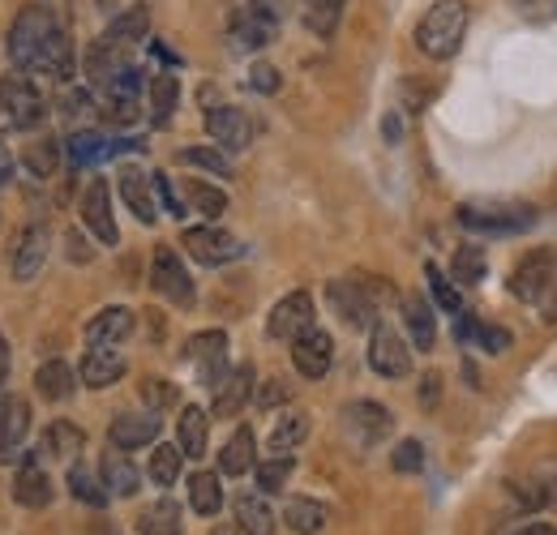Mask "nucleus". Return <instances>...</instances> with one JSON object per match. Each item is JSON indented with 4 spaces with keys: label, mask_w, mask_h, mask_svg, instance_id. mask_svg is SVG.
<instances>
[{
    "label": "nucleus",
    "mask_w": 557,
    "mask_h": 535,
    "mask_svg": "<svg viewBox=\"0 0 557 535\" xmlns=\"http://www.w3.org/2000/svg\"><path fill=\"white\" fill-rule=\"evenodd\" d=\"M468 35V4L463 0H437L417 22V48L429 61H450Z\"/></svg>",
    "instance_id": "obj_1"
},
{
    "label": "nucleus",
    "mask_w": 557,
    "mask_h": 535,
    "mask_svg": "<svg viewBox=\"0 0 557 535\" xmlns=\"http://www.w3.org/2000/svg\"><path fill=\"white\" fill-rule=\"evenodd\" d=\"M57 26H61V22L52 17L48 4H26V9L13 17V30H9V61H13V69H35L44 43L52 39Z\"/></svg>",
    "instance_id": "obj_2"
},
{
    "label": "nucleus",
    "mask_w": 557,
    "mask_h": 535,
    "mask_svg": "<svg viewBox=\"0 0 557 535\" xmlns=\"http://www.w3.org/2000/svg\"><path fill=\"white\" fill-rule=\"evenodd\" d=\"M377 291H382V283H373V278H364V274L335 278V283L326 287L335 313L348 322L351 331H369V326H377Z\"/></svg>",
    "instance_id": "obj_3"
},
{
    "label": "nucleus",
    "mask_w": 557,
    "mask_h": 535,
    "mask_svg": "<svg viewBox=\"0 0 557 535\" xmlns=\"http://www.w3.org/2000/svg\"><path fill=\"white\" fill-rule=\"evenodd\" d=\"M44 116H48V103L26 77H4L0 82V129L26 134V129H39Z\"/></svg>",
    "instance_id": "obj_4"
},
{
    "label": "nucleus",
    "mask_w": 557,
    "mask_h": 535,
    "mask_svg": "<svg viewBox=\"0 0 557 535\" xmlns=\"http://www.w3.org/2000/svg\"><path fill=\"white\" fill-rule=\"evenodd\" d=\"M557 287V253L554 249H532L519 258V266L510 270V296H519L523 304H541Z\"/></svg>",
    "instance_id": "obj_5"
},
{
    "label": "nucleus",
    "mask_w": 557,
    "mask_h": 535,
    "mask_svg": "<svg viewBox=\"0 0 557 535\" xmlns=\"http://www.w3.org/2000/svg\"><path fill=\"white\" fill-rule=\"evenodd\" d=\"M459 223L476 236H510V232H528L536 214L528 206H463Z\"/></svg>",
    "instance_id": "obj_6"
},
{
    "label": "nucleus",
    "mask_w": 557,
    "mask_h": 535,
    "mask_svg": "<svg viewBox=\"0 0 557 535\" xmlns=\"http://www.w3.org/2000/svg\"><path fill=\"white\" fill-rule=\"evenodd\" d=\"M369 369L377 377H386V382H399V377L412 373V351H408L399 331H391L382 322L373 326V335H369Z\"/></svg>",
    "instance_id": "obj_7"
},
{
    "label": "nucleus",
    "mask_w": 557,
    "mask_h": 535,
    "mask_svg": "<svg viewBox=\"0 0 557 535\" xmlns=\"http://www.w3.org/2000/svg\"><path fill=\"white\" fill-rule=\"evenodd\" d=\"M181 240H185V253L198 266H227V262H236L245 253V245L223 227H189Z\"/></svg>",
    "instance_id": "obj_8"
},
{
    "label": "nucleus",
    "mask_w": 557,
    "mask_h": 535,
    "mask_svg": "<svg viewBox=\"0 0 557 535\" xmlns=\"http://www.w3.org/2000/svg\"><path fill=\"white\" fill-rule=\"evenodd\" d=\"M344 428H348V437L360 450H373V446H382L391 437L395 420H391V411L382 402L364 399V402H351L348 411H344Z\"/></svg>",
    "instance_id": "obj_9"
},
{
    "label": "nucleus",
    "mask_w": 557,
    "mask_h": 535,
    "mask_svg": "<svg viewBox=\"0 0 557 535\" xmlns=\"http://www.w3.org/2000/svg\"><path fill=\"white\" fill-rule=\"evenodd\" d=\"M150 287L163 296V300H172V304H181V309H189L194 304V278L185 274V262L172 253V249H154V262H150Z\"/></svg>",
    "instance_id": "obj_10"
},
{
    "label": "nucleus",
    "mask_w": 557,
    "mask_h": 535,
    "mask_svg": "<svg viewBox=\"0 0 557 535\" xmlns=\"http://www.w3.org/2000/svg\"><path fill=\"white\" fill-rule=\"evenodd\" d=\"M292 364H296L300 377L322 382L331 373V364H335V343H331V335L318 331V326H309L305 335H296L292 338Z\"/></svg>",
    "instance_id": "obj_11"
},
{
    "label": "nucleus",
    "mask_w": 557,
    "mask_h": 535,
    "mask_svg": "<svg viewBox=\"0 0 557 535\" xmlns=\"http://www.w3.org/2000/svg\"><path fill=\"white\" fill-rule=\"evenodd\" d=\"M82 223L90 227V236L99 245H116L121 240V227H116V214H112V189L108 181H90L86 194H82Z\"/></svg>",
    "instance_id": "obj_12"
},
{
    "label": "nucleus",
    "mask_w": 557,
    "mask_h": 535,
    "mask_svg": "<svg viewBox=\"0 0 557 535\" xmlns=\"http://www.w3.org/2000/svg\"><path fill=\"white\" fill-rule=\"evenodd\" d=\"M48 223H30V227H22V236L13 240V249H9V270H13V278L17 283H30L44 262H48Z\"/></svg>",
    "instance_id": "obj_13"
},
{
    "label": "nucleus",
    "mask_w": 557,
    "mask_h": 535,
    "mask_svg": "<svg viewBox=\"0 0 557 535\" xmlns=\"http://www.w3.org/2000/svg\"><path fill=\"white\" fill-rule=\"evenodd\" d=\"M189 360L198 369V382L202 386H219L227 377V335L223 331H202V335L189 338Z\"/></svg>",
    "instance_id": "obj_14"
},
{
    "label": "nucleus",
    "mask_w": 557,
    "mask_h": 535,
    "mask_svg": "<svg viewBox=\"0 0 557 535\" xmlns=\"http://www.w3.org/2000/svg\"><path fill=\"white\" fill-rule=\"evenodd\" d=\"M309 326H313V296L309 291L283 296L275 309H271V322H267L271 338H278V343H292L296 335H305Z\"/></svg>",
    "instance_id": "obj_15"
},
{
    "label": "nucleus",
    "mask_w": 557,
    "mask_h": 535,
    "mask_svg": "<svg viewBox=\"0 0 557 535\" xmlns=\"http://www.w3.org/2000/svg\"><path fill=\"white\" fill-rule=\"evenodd\" d=\"M159 437V415L154 411H121L108 428V441L116 450H141V446H154Z\"/></svg>",
    "instance_id": "obj_16"
},
{
    "label": "nucleus",
    "mask_w": 557,
    "mask_h": 535,
    "mask_svg": "<svg viewBox=\"0 0 557 535\" xmlns=\"http://www.w3.org/2000/svg\"><path fill=\"white\" fill-rule=\"evenodd\" d=\"M26 433H30V402L4 399L0 402V463H13L26 450Z\"/></svg>",
    "instance_id": "obj_17"
},
{
    "label": "nucleus",
    "mask_w": 557,
    "mask_h": 535,
    "mask_svg": "<svg viewBox=\"0 0 557 535\" xmlns=\"http://www.w3.org/2000/svg\"><path fill=\"white\" fill-rule=\"evenodd\" d=\"M275 30H278L275 13L249 4V9L232 22V48H236V52H258V48H267V43L275 39Z\"/></svg>",
    "instance_id": "obj_18"
},
{
    "label": "nucleus",
    "mask_w": 557,
    "mask_h": 535,
    "mask_svg": "<svg viewBox=\"0 0 557 535\" xmlns=\"http://www.w3.org/2000/svg\"><path fill=\"white\" fill-rule=\"evenodd\" d=\"M77 377H82V386H90V390H108V386H116V382L125 377V356H121L116 347H90V351L82 356Z\"/></svg>",
    "instance_id": "obj_19"
},
{
    "label": "nucleus",
    "mask_w": 557,
    "mask_h": 535,
    "mask_svg": "<svg viewBox=\"0 0 557 535\" xmlns=\"http://www.w3.org/2000/svg\"><path fill=\"white\" fill-rule=\"evenodd\" d=\"M207 134L214 137L219 150H245L249 137H253V125H249V116L240 108H210Z\"/></svg>",
    "instance_id": "obj_20"
},
{
    "label": "nucleus",
    "mask_w": 557,
    "mask_h": 535,
    "mask_svg": "<svg viewBox=\"0 0 557 535\" xmlns=\"http://www.w3.org/2000/svg\"><path fill=\"white\" fill-rule=\"evenodd\" d=\"M253 364H236V369H227V377L214 386V415H236V411H245V402L253 399Z\"/></svg>",
    "instance_id": "obj_21"
},
{
    "label": "nucleus",
    "mask_w": 557,
    "mask_h": 535,
    "mask_svg": "<svg viewBox=\"0 0 557 535\" xmlns=\"http://www.w3.org/2000/svg\"><path fill=\"white\" fill-rule=\"evenodd\" d=\"M13 501L26 506V510H44L52 506V480L39 459H26L22 468L13 471Z\"/></svg>",
    "instance_id": "obj_22"
},
{
    "label": "nucleus",
    "mask_w": 557,
    "mask_h": 535,
    "mask_svg": "<svg viewBox=\"0 0 557 535\" xmlns=\"http://www.w3.org/2000/svg\"><path fill=\"white\" fill-rule=\"evenodd\" d=\"M99 480H103V488H108L112 497H134L141 488V471L134 468L129 450H116V446L99 459Z\"/></svg>",
    "instance_id": "obj_23"
},
{
    "label": "nucleus",
    "mask_w": 557,
    "mask_h": 535,
    "mask_svg": "<svg viewBox=\"0 0 557 535\" xmlns=\"http://www.w3.org/2000/svg\"><path fill=\"white\" fill-rule=\"evenodd\" d=\"M134 309H125V304H112V309H103V313H95L90 322H86V338H90V347H112V343H125V338L134 335Z\"/></svg>",
    "instance_id": "obj_24"
},
{
    "label": "nucleus",
    "mask_w": 557,
    "mask_h": 535,
    "mask_svg": "<svg viewBox=\"0 0 557 535\" xmlns=\"http://www.w3.org/2000/svg\"><path fill=\"white\" fill-rule=\"evenodd\" d=\"M116 189H121V198H125V206L134 210V219H138V223H146V227H150V223L159 219L154 198H150V189H154V185H150V176H146L141 167H134V163H129V167H121Z\"/></svg>",
    "instance_id": "obj_25"
},
{
    "label": "nucleus",
    "mask_w": 557,
    "mask_h": 535,
    "mask_svg": "<svg viewBox=\"0 0 557 535\" xmlns=\"http://www.w3.org/2000/svg\"><path fill=\"white\" fill-rule=\"evenodd\" d=\"M210 441V415L202 407H185L181 420H176V446L185 459H202Z\"/></svg>",
    "instance_id": "obj_26"
},
{
    "label": "nucleus",
    "mask_w": 557,
    "mask_h": 535,
    "mask_svg": "<svg viewBox=\"0 0 557 535\" xmlns=\"http://www.w3.org/2000/svg\"><path fill=\"white\" fill-rule=\"evenodd\" d=\"M232 510H236V532L240 535H275V510L258 493H240L232 501Z\"/></svg>",
    "instance_id": "obj_27"
},
{
    "label": "nucleus",
    "mask_w": 557,
    "mask_h": 535,
    "mask_svg": "<svg viewBox=\"0 0 557 535\" xmlns=\"http://www.w3.org/2000/svg\"><path fill=\"white\" fill-rule=\"evenodd\" d=\"M116 150H121V141H112V137H103V134H90V129H77V134L65 141V154H70L73 167H95V163L112 159Z\"/></svg>",
    "instance_id": "obj_28"
},
{
    "label": "nucleus",
    "mask_w": 557,
    "mask_h": 535,
    "mask_svg": "<svg viewBox=\"0 0 557 535\" xmlns=\"http://www.w3.org/2000/svg\"><path fill=\"white\" fill-rule=\"evenodd\" d=\"M404 326H408L412 347H420V351H429L437 343V318H433L424 296H404Z\"/></svg>",
    "instance_id": "obj_29"
},
{
    "label": "nucleus",
    "mask_w": 557,
    "mask_h": 535,
    "mask_svg": "<svg viewBox=\"0 0 557 535\" xmlns=\"http://www.w3.org/2000/svg\"><path fill=\"white\" fill-rule=\"evenodd\" d=\"M253 450H258V437H253V428H236L232 437H227V446L219 450V471L223 475H245V471L253 468Z\"/></svg>",
    "instance_id": "obj_30"
},
{
    "label": "nucleus",
    "mask_w": 557,
    "mask_h": 535,
    "mask_svg": "<svg viewBox=\"0 0 557 535\" xmlns=\"http://www.w3.org/2000/svg\"><path fill=\"white\" fill-rule=\"evenodd\" d=\"M73 386H77V377H73V369L65 360H48L35 373V390H39V399L48 402H65L73 395Z\"/></svg>",
    "instance_id": "obj_31"
},
{
    "label": "nucleus",
    "mask_w": 557,
    "mask_h": 535,
    "mask_svg": "<svg viewBox=\"0 0 557 535\" xmlns=\"http://www.w3.org/2000/svg\"><path fill=\"white\" fill-rule=\"evenodd\" d=\"M138 532L141 535H181L185 532V514H181V506L176 501H154V506H146L138 514Z\"/></svg>",
    "instance_id": "obj_32"
},
{
    "label": "nucleus",
    "mask_w": 557,
    "mask_h": 535,
    "mask_svg": "<svg viewBox=\"0 0 557 535\" xmlns=\"http://www.w3.org/2000/svg\"><path fill=\"white\" fill-rule=\"evenodd\" d=\"M189 506H194V514H202V519H214V514L223 510V484H219L214 471H194V475H189Z\"/></svg>",
    "instance_id": "obj_33"
},
{
    "label": "nucleus",
    "mask_w": 557,
    "mask_h": 535,
    "mask_svg": "<svg viewBox=\"0 0 557 535\" xmlns=\"http://www.w3.org/2000/svg\"><path fill=\"white\" fill-rule=\"evenodd\" d=\"M283 523L296 535H318L326 527V506L313 501V497H292L287 510H283Z\"/></svg>",
    "instance_id": "obj_34"
},
{
    "label": "nucleus",
    "mask_w": 557,
    "mask_h": 535,
    "mask_svg": "<svg viewBox=\"0 0 557 535\" xmlns=\"http://www.w3.org/2000/svg\"><path fill=\"white\" fill-rule=\"evenodd\" d=\"M57 163H61V146H57L52 137H35V141H26V150H22V167H26L30 176L48 181V176L57 172Z\"/></svg>",
    "instance_id": "obj_35"
},
{
    "label": "nucleus",
    "mask_w": 557,
    "mask_h": 535,
    "mask_svg": "<svg viewBox=\"0 0 557 535\" xmlns=\"http://www.w3.org/2000/svg\"><path fill=\"white\" fill-rule=\"evenodd\" d=\"M86 446V433L77 428V424H70V420H57L48 433H44V450L52 455V459H77V450Z\"/></svg>",
    "instance_id": "obj_36"
},
{
    "label": "nucleus",
    "mask_w": 557,
    "mask_h": 535,
    "mask_svg": "<svg viewBox=\"0 0 557 535\" xmlns=\"http://www.w3.org/2000/svg\"><path fill=\"white\" fill-rule=\"evenodd\" d=\"M305 437H309V415L305 411H287L275 424V433H271V455H292L296 446H305Z\"/></svg>",
    "instance_id": "obj_37"
},
{
    "label": "nucleus",
    "mask_w": 557,
    "mask_h": 535,
    "mask_svg": "<svg viewBox=\"0 0 557 535\" xmlns=\"http://www.w3.org/2000/svg\"><path fill=\"white\" fill-rule=\"evenodd\" d=\"M181 463H185V455H181V446H154L150 450V484H159V488H172L176 480H181Z\"/></svg>",
    "instance_id": "obj_38"
},
{
    "label": "nucleus",
    "mask_w": 557,
    "mask_h": 535,
    "mask_svg": "<svg viewBox=\"0 0 557 535\" xmlns=\"http://www.w3.org/2000/svg\"><path fill=\"white\" fill-rule=\"evenodd\" d=\"M339 13H344V0H300V17L313 35H331L339 26Z\"/></svg>",
    "instance_id": "obj_39"
},
{
    "label": "nucleus",
    "mask_w": 557,
    "mask_h": 535,
    "mask_svg": "<svg viewBox=\"0 0 557 535\" xmlns=\"http://www.w3.org/2000/svg\"><path fill=\"white\" fill-rule=\"evenodd\" d=\"M185 206L198 210V214H207V219H219L227 210V194L207 185V181H185Z\"/></svg>",
    "instance_id": "obj_40"
},
{
    "label": "nucleus",
    "mask_w": 557,
    "mask_h": 535,
    "mask_svg": "<svg viewBox=\"0 0 557 535\" xmlns=\"http://www.w3.org/2000/svg\"><path fill=\"white\" fill-rule=\"evenodd\" d=\"M70 493L82 501V506H95V510H99V506L112 497V493H108V488H103V484H99V480L86 471V463H77V459L70 463Z\"/></svg>",
    "instance_id": "obj_41"
},
{
    "label": "nucleus",
    "mask_w": 557,
    "mask_h": 535,
    "mask_svg": "<svg viewBox=\"0 0 557 535\" xmlns=\"http://www.w3.org/2000/svg\"><path fill=\"white\" fill-rule=\"evenodd\" d=\"M176 95H181V86H176V77H172V73H154V77H150V116H154L159 125L172 116Z\"/></svg>",
    "instance_id": "obj_42"
},
{
    "label": "nucleus",
    "mask_w": 557,
    "mask_h": 535,
    "mask_svg": "<svg viewBox=\"0 0 557 535\" xmlns=\"http://www.w3.org/2000/svg\"><path fill=\"white\" fill-rule=\"evenodd\" d=\"M103 116H108L112 125H134V121L141 116L138 90H125V86L108 90V108H103Z\"/></svg>",
    "instance_id": "obj_43"
},
{
    "label": "nucleus",
    "mask_w": 557,
    "mask_h": 535,
    "mask_svg": "<svg viewBox=\"0 0 557 535\" xmlns=\"http://www.w3.org/2000/svg\"><path fill=\"white\" fill-rule=\"evenodd\" d=\"M181 163H189L198 172H214V176H232V163L219 146H189V150H181Z\"/></svg>",
    "instance_id": "obj_44"
},
{
    "label": "nucleus",
    "mask_w": 557,
    "mask_h": 535,
    "mask_svg": "<svg viewBox=\"0 0 557 535\" xmlns=\"http://www.w3.org/2000/svg\"><path fill=\"white\" fill-rule=\"evenodd\" d=\"M141 35H146V13H141V9H134V13L116 17V22L108 26V35H103V39H108L112 48H134Z\"/></svg>",
    "instance_id": "obj_45"
},
{
    "label": "nucleus",
    "mask_w": 557,
    "mask_h": 535,
    "mask_svg": "<svg viewBox=\"0 0 557 535\" xmlns=\"http://www.w3.org/2000/svg\"><path fill=\"white\" fill-rule=\"evenodd\" d=\"M429 274V291H433V300H437V309H446L450 318H459L463 313V300H459V291H455V283L442 274L437 266H429L424 270Z\"/></svg>",
    "instance_id": "obj_46"
},
{
    "label": "nucleus",
    "mask_w": 557,
    "mask_h": 535,
    "mask_svg": "<svg viewBox=\"0 0 557 535\" xmlns=\"http://www.w3.org/2000/svg\"><path fill=\"white\" fill-rule=\"evenodd\" d=\"M455 278H459V283H468V287H476V283L485 278V249L463 245V249L455 253Z\"/></svg>",
    "instance_id": "obj_47"
},
{
    "label": "nucleus",
    "mask_w": 557,
    "mask_h": 535,
    "mask_svg": "<svg viewBox=\"0 0 557 535\" xmlns=\"http://www.w3.org/2000/svg\"><path fill=\"white\" fill-rule=\"evenodd\" d=\"M292 468H296V463H292V455H275V459H267V463L258 468V488H262V493H278V488L292 480Z\"/></svg>",
    "instance_id": "obj_48"
},
{
    "label": "nucleus",
    "mask_w": 557,
    "mask_h": 535,
    "mask_svg": "<svg viewBox=\"0 0 557 535\" xmlns=\"http://www.w3.org/2000/svg\"><path fill=\"white\" fill-rule=\"evenodd\" d=\"M523 22H532V26H545V22H554L557 17V0H506Z\"/></svg>",
    "instance_id": "obj_49"
},
{
    "label": "nucleus",
    "mask_w": 557,
    "mask_h": 535,
    "mask_svg": "<svg viewBox=\"0 0 557 535\" xmlns=\"http://www.w3.org/2000/svg\"><path fill=\"white\" fill-rule=\"evenodd\" d=\"M391 468L399 471V475H417V471L424 468V446L412 441V437H408V441H399V446H395V455H391Z\"/></svg>",
    "instance_id": "obj_50"
},
{
    "label": "nucleus",
    "mask_w": 557,
    "mask_h": 535,
    "mask_svg": "<svg viewBox=\"0 0 557 535\" xmlns=\"http://www.w3.org/2000/svg\"><path fill=\"white\" fill-rule=\"evenodd\" d=\"M141 399L150 402V411H163V407L176 402V386H168L163 377H146L141 382Z\"/></svg>",
    "instance_id": "obj_51"
},
{
    "label": "nucleus",
    "mask_w": 557,
    "mask_h": 535,
    "mask_svg": "<svg viewBox=\"0 0 557 535\" xmlns=\"http://www.w3.org/2000/svg\"><path fill=\"white\" fill-rule=\"evenodd\" d=\"M287 399H292V386L278 382V377H267V386L258 390V407H262V411H275L278 402H287Z\"/></svg>",
    "instance_id": "obj_52"
},
{
    "label": "nucleus",
    "mask_w": 557,
    "mask_h": 535,
    "mask_svg": "<svg viewBox=\"0 0 557 535\" xmlns=\"http://www.w3.org/2000/svg\"><path fill=\"white\" fill-rule=\"evenodd\" d=\"M249 86H253L258 95H275V90H278V69L267 65V61H258V65L249 69Z\"/></svg>",
    "instance_id": "obj_53"
},
{
    "label": "nucleus",
    "mask_w": 557,
    "mask_h": 535,
    "mask_svg": "<svg viewBox=\"0 0 557 535\" xmlns=\"http://www.w3.org/2000/svg\"><path fill=\"white\" fill-rule=\"evenodd\" d=\"M150 185H154V194H159V201L168 206V214H176V219H181V214L189 210L185 201L176 198V189H172V181H168V176H159V172H154V176H150Z\"/></svg>",
    "instance_id": "obj_54"
},
{
    "label": "nucleus",
    "mask_w": 557,
    "mask_h": 535,
    "mask_svg": "<svg viewBox=\"0 0 557 535\" xmlns=\"http://www.w3.org/2000/svg\"><path fill=\"white\" fill-rule=\"evenodd\" d=\"M65 112L70 116H90V95L86 90H70L65 95Z\"/></svg>",
    "instance_id": "obj_55"
},
{
    "label": "nucleus",
    "mask_w": 557,
    "mask_h": 535,
    "mask_svg": "<svg viewBox=\"0 0 557 535\" xmlns=\"http://www.w3.org/2000/svg\"><path fill=\"white\" fill-rule=\"evenodd\" d=\"M437 399H442V377H437V373H424V386H420V402H424V407H433Z\"/></svg>",
    "instance_id": "obj_56"
},
{
    "label": "nucleus",
    "mask_w": 557,
    "mask_h": 535,
    "mask_svg": "<svg viewBox=\"0 0 557 535\" xmlns=\"http://www.w3.org/2000/svg\"><path fill=\"white\" fill-rule=\"evenodd\" d=\"M13 181V154H9V146L0 141V185H9Z\"/></svg>",
    "instance_id": "obj_57"
},
{
    "label": "nucleus",
    "mask_w": 557,
    "mask_h": 535,
    "mask_svg": "<svg viewBox=\"0 0 557 535\" xmlns=\"http://www.w3.org/2000/svg\"><path fill=\"white\" fill-rule=\"evenodd\" d=\"M515 535H557V527L554 523H523Z\"/></svg>",
    "instance_id": "obj_58"
},
{
    "label": "nucleus",
    "mask_w": 557,
    "mask_h": 535,
    "mask_svg": "<svg viewBox=\"0 0 557 535\" xmlns=\"http://www.w3.org/2000/svg\"><path fill=\"white\" fill-rule=\"evenodd\" d=\"M4 373H9V356H4V338H0V382H4Z\"/></svg>",
    "instance_id": "obj_59"
},
{
    "label": "nucleus",
    "mask_w": 557,
    "mask_h": 535,
    "mask_svg": "<svg viewBox=\"0 0 557 535\" xmlns=\"http://www.w3.org/2000/svg\"><path fill=\"white\" fill-rule=\"evenodd\" d=\"M545 300H549V322H557V291H549Z\"/></svg>",
    "instance_id": "obj_60"
}]
</instances>
